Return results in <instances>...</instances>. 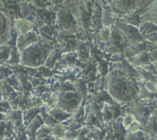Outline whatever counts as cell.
Segmentation results:
<instances>
[{"label":"cell","instance_id":"obj_1","mask_svg":"<svg viewBox=\"0 0 157 140\" xmlns=\"http://www.w3.org/2000/svg\"><path fill=\"white\" fill-rule=\"evenodd\" d=\"M3 26H4L3 19H2V18L0 16V32L2 30V28H3Z\"/></svg>","mask_w":157,"mask_h":140},{"label":"cell","instance_id":"obj_2","mask_svg":"<svg viewBox=\"0 0 157 140\" xmlns=\"http://www.w3.org/2000/svg\"><path fill=\"white\" fill-rule=\"evenodd\" d=\"M155 88L157 89V83H156V85H155Z\"/></svg>","mask_w":157,"mask_h":140}]
</instances>
